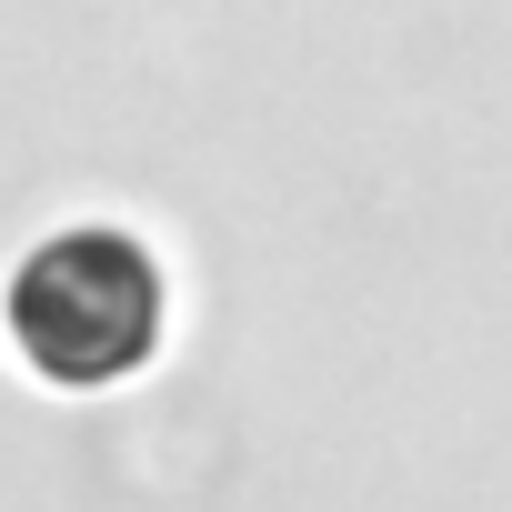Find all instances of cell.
<instances>
[{"mask_svg": "<svg viewBox=\"0 0 512 512\" xmlns=\"http://www.w3.org/2000/svg\"><path fill=\"white\" fill-rule=\"evenodd\" d=\"M151 332H161V262L111 221L51 231L11 272V342L51 382H111L151 352Z\"/></svg>", "mask_w": 512, "mask_h": 512, "instance_id": "1", "label": "cell"}]
</instances>
